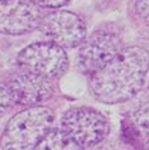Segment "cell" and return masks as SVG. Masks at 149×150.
Wrapping results in <instances>:
<instances>
[{
  "label": "cell",
  "mask_w": 149,
  "mask_h": 150,
  "mask_svg": "<svg viewBox=\"0 0 149 150\" xmlns=\"http://www.w3.org/2000/svg\"><path fill=\"white\" fill-rule=\"evenodd\" d=\"M148 71L149 52L145 48H121L105 67L90 74V93L96 101L107 105L125 102L142 91Z\"/></svg>",
  "instance_id": "cell-1"
},
{
  "label": "cell",
  "mask_w": 149,
  "mask_h": 150,
  "mask_svg": "<svg viewBox=\"0 0 149 150\" xmlns=\"http://www.w3.org/2000/svg\"><path fill=\"white\" fill-rule=\"evenodd\" d=\"M55 115L45 106H32L15 114L0 136L3 150H33L52 129Z\"/></svg>",
  "instance_id": "cell-2"
},
{
  "label": "cell",
  "mask_w": 149,
  "mask_h": 150,
  "mask_svg": "<svg viewBox=\"0 0 149 150\" xmlns=\"http://www.w3.org/2000/svg\"><path fill=\"white\" fill-rule=\"evenodd\" d=\"M61 130L82 148L100 144L110 132V124L105 115L89 106L72 107L61 120Z\"/></svg>",
  "instance_id": "cell-3"
},
{
  "label": "cell",
  "mask_w": 149,
  "mask_h": 150,
  "mask_svg": "<svg viewBox=\"0 0 149 150\" xmlns=\"http://www.w3.org/2000/svg\"><path fill=\"white\" fill-rule=\"evenodd\" d=\"M18 66L24 72L34 73L47 80L63 76L68 68V56L65 48L53 42H37L20 51Z\"/></svg>",
  "instance_id": "cell-4"
},
{
  "label": "cell",
  "mask_w": 149,
  "mask_h": 150,
  "mask_svg": "<svg viewBox=\"0 0 149 150\" xmlns=\"http://www.w3.org/2000/svg\"><path fill=\"white\" fill-rule=\"evenodd\" d=\"M77 67L85 74H92L109 63L121 49V38L109 28L95 30L80 44Z\"/></svg>",
  "instance_id": "cell-5"
},
{
  "label": "cell",
  "mask_w": 149,
  "mask_h": 150,
  "mask_svg": "<svg viewBox=\"0 0 149 150\" xmlns=\"http://www.w3.org/2000/svg\"><path fill=\"white\" fill-rule=\"evenodd\" d=\"M38 28L49 42L62 48L78 47L86 39V24L72 11L57 10L43 15Z\"/></svg>",
  "instance_id": "cell-6"
},
{
  "label": "cell",
  "mask_w": 149,
  "mask_h": 150,
  "mask_svg": "<svg viewBox=\"0 0 149 150\" xmlns=\"http://www.w3.org/2000/svg\"><path fill=\"white\" fill-rule=\"evenodd\" d=\"M40 8L32 0L0 1V33L20 35L38 28L42 19Z\"/></svg>",
  "instance_id": "cell-7"
},
{
  "label": "cell",
  "mask_w": 149,
  "mask_h": 150,
  "mask_svg": "<svg viewBox=\"0 0 149 150\" xmlns=\"http://www.w3.org/2000/svg\"><path fill=\"white\" fill-rule=\"evenodd\" d=\"M13 102L22 106H39L53 95L51 80L29 72L15 74L6 83Z\"/></svg>",
  "instance_id": "cell-8"
},
{
  "label": "cell",
  "mask_w": 149,
  "mask_h": 150,
  "mask_svg": "<svg viewBox=\"0 0 149 150\" xmlns=\"http://www.w3.org/2000/svg\"><path fill=\"white\" fill-rule=\"evenodd\" d=\"M33 150H85L61 129H51Z\"/></svg>",
  "instance_id": "cell-9"
},
{
  "label": "cell",
  "mask_w": 149,
  "mask_h": 150,
  "mask_svg": "<svg viewBox=\"0 0 149 150\" xmlns=\"http://www.w3.org/2000/svg\"><path fill=\"white\" fill-rule=\"evenodd\" d=\"M129 120L136 134L145 141H149V103H144L131 110Z\"/></svg>",
  "instance_id": "cell-10"
},
{
  "label": "cell",
  "mask_w": 149,
  "mask_h": 150,
  "mask_svg": "<svg viewBox=\"0 0 149 150\" xmlns=\"http://www.w3.org/2000/svg\"><path fill=\"white\" fill-rule=\"evenodd\" d=\"M13 103L9 88L5 83H0V116H3L9 110V107Z\"/></svg>",
  "instance_id": "cell-11"
},
{
  "label": "cell",
  "mask_w": 149,
  "mask_h": 150,
  "mask_svg": "<svg viewBox=\"0 0 149 150\" xmlns=\"http://www.w3.org/2000/svg\"><path fill=\"white\" fill-rule=\"evenodd\" d=\"M134 11L139 19L149 24V0H135Z\"/></svg>",
  "instance_id": "cell-12"
},
{
  "label": "cell",
  "mask_w": 149,
  "mask_h": 150,
  "mask_svg": "<svg viewBox=\"0 0 149 150\" xmlns=\"http://www.w3.org/2000/svg\"><path fill=\"white\" fill-rule=\"evenodd\" d=\"M39 8H48V9H58L70 3V0H32Z\"/></svg>",
  "instance_id": "cell-13"
},
{
  "label": "cell",
  "mask_w": 149,
  "mask_h": 150,
  "mask_svg": "<svg viewBox=\"0 0 149 150\" xmlns=\"http://www.w3.org/2000/svg\"><path fill=\"white\" fill-rule=\"evenodd\" d=\"M144 150H149V141H147L145 145H144Z\"/></svg>",
  "instance_id": "cell-14"
},
{
  "label": "cell",
  "mask_w": 149,
  "mask_h": 150,
  "mask_svg": "<svg viewBox=\"0 0 149 150\" xmlns=\"http://www.w3.org/2000/svg\"><path fill=\"white\" fill-rule=\"evenodd\" d=\"M147 90H148V93H149V82H148V86H147Z\"/></svg>",
  "instance_id": "cell-15"
},
{
  "label": "cell",
  "mask_w": 149,
  "mask_h": 150,
  "mask_svg": "<svg viewBox=\"0 0 149 150\" xmlns=\"http://www.w3.org/2000/svg\"><path fill=\"white\" fill-rule=\"evenodd\" d=\"M0 1H3V0H0Z\"/></svg>",
  "instance_id": "cell-16"
}]
</instances>
